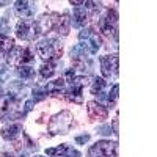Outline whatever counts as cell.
<instances>
[{"label":"cell","mask_w":157,"mask_h":157,"mask_svg":"<svg viewBox=\"0 0 157 157\" xmlns=\"http://www.w3.org/2000/svg\"><path fill=\"white\" fill-rule=\"evenodd\" d=\"M46 96H47V93L44 91V88H39V86H36L35 90H33V102H39V101H43V99H46Z\"/></svg>","instance_id":"cell-25"},{"label":"cell","mask_w":157,"mask_h":157,"mask_svg":"<svg viewBox=\"0 0 157 157\" xmlns=\"http://www.w3.org/2000/svg\"><path fill=\"white\" fill-rule=\"evenodd\" d=\"M118 130H120V129H118V113H116L115 115V120H113V134L118 135Z\"/></svg>","instance_id":"cell-32"},{"label":"cell","mask_w":157,"mask_h":157,"mask_svg":"<svg viewBox=\"0 0 157 157\" xmlns=\"http://www.w3.org/2000/svg\"><path fill=\"white\" fill-rule=\"evenodd\" d=\"M118 68H120V58H118L116 54L101 57V71H102V75L105 78L116 77L118 75Z\"/></svg>","instance_id":"cell-10"},{"label":"cell","mask_w":157,"mask_h":157,"mask_svg":"<svg viewBox=\"0 0 157 157\" xmlns=\"http://www.w3.org/2000/svg\"><path fill=\"white\" fill-rule=\"evenodd\" d=\"M118 154V143L101 140L96 141L93 146L88 149V157H116Z\"/></svg>","instance_id":"cell-3"},{"label":"cell","mask_w":157,"mask_h":157,"mask_svg":"<svg viewBox=\"0 0 157 157\" xmlns=\"http://www.w3.org/2000/svg\"><path fill=\"white\" fill-rule=\"evenodd\" d=\"M35 55L30 47H13L6 54V61L13 66H22L25 63L33 61Z\"/></svg>","instance_id":"cell-5"},{"label":"cell","mask_w":157,"mask_h":157,"mask_svg":"<svg viewBox=\"0 0 157 157\" xmlns=\"http://www.w3.org/2000/svg\"><path fill=\"white\" fill-rule=\"evenodd\" d=\"M17 74L22 77V78H32L35 75V69L32 66H25V64H22V66H17Z\"/></svg>","instance_id":"cell-24"},{"label":"cell","mask_w":157,"mask_h":157,"mask_svg":"<svg viewBox=\"0 0 157 157\" xmlns=\"http://www.w3.org/2000/svg\"><path fill=\"white\" fill-rule=\"evenodd\" d=\"M0 98H2V88H0Z\"/></svg>","instance_id":"cell-36"},{"label":"cell","mask_w":157,"mask_h":157,"mask_svg":"<svg viewBox=\"0 0 157 157\" xmlns=\"http://www.w3.org/2000/svg\"><path fill=\"white\" fill-rule=\"evenodd\" d=\"M36 52L43 60L58 61L63 55V44L57 38H47L36 44Z\"/></svg>","instance_id":"cell-1"},{"label":"cell","mask_w":157,"mask_h":157,"mask_svg":"<svg viewBox=\"0 0 157 157\" xmlns=\"http://www.w3.org/2000/svg\"><path fill=\"white\" fill-rule=\"evenodd\" d=\"M8 32H10V24H8V21L5 17H2L0 19V35H5Z\"/></svg>","instance_id":"cell-27"},{"label":"cell","mask_w":157,"mask_h":157,"mask_svg":"<svg viewBox=\"0 0 157 157\" xmlns=\"http://www.w3.org/2000/svg\"><path fill=\"white\" fill-rule=\"evenodd\" d=\"M35 11H36V5L33 3V2H16L14 3V13L19 16V17H22V19H29V17H32L33 14H35Z\"/></svg>","instance_id":"cell-16"},{"label":"cell","mask_w":157,"mask_h":157,"mask_svg":"<svg viewBox=\"0 0 157 157\" xmlns=\"http://www.w3.org/2000/svg\"><path fill=\"white\" fill-rule=\"evenodd\" d=\"M86 105H88L86 107L88 116L91 118V120H94V121H104V120H107L109 110H107V107H104L102 104H99L96 101H90Z\"/></svg>","instance_id":"cell-12"},{"label":"cell","mask_w":157,"mask_h":157,"mask_svg":"<svg viewBox=\"0 0 157 157\" xmlns=\"http://www.w3.org/2000/svg\"><path fill=\"white\" fill-rule=\"evenodd\" d=\"M68 151H69V148L66 145H60L57 148H47L46 149V154L50 155V157H64V155L68 154Z\"/></svg>","instance_id":"cell-22"},{"label":"cell","mask_w":157,"mask_h":157,"mask_svg":"<svg viewBox=\"0 0 157 157\" xmlns=\"http://www.w3.org/2000/svg\"><path fill=\"white\" fill-rule=\"evenodd\" d=\"M57 71V61H47L39 68V74L43 78H50Z\"/></svg>","instance_id":"cell-20"},{"label":"cell","mask_w":157,"mask_h":157,"mask_svg":"<svg viewBox=\"0 0 157 157\" xmlns=\"http://www.w3.org/2000/svg\"><path fill=\"white\" fill-rule=\"evenodd\" d=\"M21 132H22V126L21 124H10V126H5L2 129V138L6 140V141L14 140Z\"/></svg>","instance_id":"cell-17"},{"label":"cell","mask_w":157,"mask_h":157,"mask_svg":"<svg viewBox=\"0 0 157 157\" xmlns=\"http://www.w3.org/2000/svg\"><path fill=\"white\" fill-rule=\"evenodd\" d=\"M0 5H3V2H0Z\"/></svg>","instance_id":"cell-38"},{"label":"cell","mask_w":157,"mask_h":157,"mask_svg":"<svg viewBox=\"0 0 157 157\" xmlns=\"http://www.w3.org/2000/svg\"><path fill=\"white\" fill-rule=\"evenodd\" d=\"M99 134H104V135H110L112 134V129L109 126H102L99 127Z\"/></svg>","instance_id":"cell-29"},{"label":"cell","mask_w":157,"mask_h":157,"mask_svg":"<svg viewBox=\"0 0 157 157\" xmlns=\"http://www.w3.org/2000/svg\"><path fill=\"white\" fill-rule=\"evenodd\" d=\"M88 141H90V135L88 134L75 137V143H77V145H85V143H88Z\"/></svg>","instance_id":"cell-28"},{"label":"cell","mask_w":157,"mask_h":157,"mask_svg":"<svg viewBox=\"0 0 157 157\" xmlns=\"http://www.w3.org/2000/svg\"><path fill=\"white\" fill-rule=\"evenodd\" d=\"M64 77H66V80L71 83V82H72V78L75 77V75H74V69H68V71H66V75H64Z\"/></svg>","instance_id":"cell-30"},{"label":"cell","mask_w":157,"mask_h":157,"mask_svg":"<svg viewBox=\"0 0 157 157\" xmlns=\"http://www.w3.org/2000/svg\"><path fill=\"white\" fill-rule=\"evenodd\" d=\"M71 126H72V113L68 110H63L50 118L47 129L52 135H57V134H68Z\"/></svg>","instance_id":"cell-2"},{"label":"cell","mask_w":157,"mask_h":157,"mask_svg":"<svg viewBox=\"0 0 157 157\" xmlns=\"http://www.w3.org/2000/svg\"><path fill=\"white\" fill-rule=\"evenodd\" d=\"M14 47V39L6 36V35H0V52H8Z\"/></svg>","instance_id":"cell-23"},{"label":"cell","mask_w":157,"mask_h":157,"mask_svg":"<svg viewBox=\"0 0 157 157\" xmlns=\"http://www.w3.org/2000/svg\"><path fill=\"white\" fill-rule=\"evenodd\" d=\"M5 78H6V69L0 66V80H5Z\"/></svg>","instance_id":"cell-33"},{"label":"cell","mask_w":157,"mask_h":157,"mask_svg":"<svg viewBox=\"0 0 157 157\" xmlns=\"http://www.w3.org/2000/svg\"><path fill=\"white\" fill-rule=\"evenodd\" d=\"M88 83V78L86 77H74L69 90L66 91V99L75 104H82L83 102V96H82V91L83 86Z\"/></svg>","instance_id":"cell-8"},{"label":"cell","mask_w":157,"mask_h":157,"mask_svg":"<svg viewBox=\"0 0 157 157\" xmlns=\"http://www.w3.org/2000/svg\"><path fill=\"white\" fill-rule=\"evenodd\" d=\"M93 16L90 13V10L85 6V3L82 5V6H77L75 10H74V16H72V25L74 27H77V29H80V27H83V25L90 21V17Z\"/></svg>","instance_id":"cell-15"},{"label":"cell","mask_w":157,"mask_h":157,"mask_svg":"<svg viewBox=\"0 0 157 157\" xmlns=\"http://www.w3.org/2000/svg\"><path fill=\"white\" fill-rule=\"evenodd\" d=\"M69 3H71V5H74V6H82L85 2H83V0H71Z\"/></svg>","instance_id":"cell-34"},{"label":"cell","mask_w":157,"mask_h":157,"mask_svg":"<svg viewBox=\"0 0 157 157\" xmlns=\"http://www.w3.org/2000/svg\"><path fill=\"white\" fill-rule=\"evenodd\" d=\"M54 19H55V13H49V14H43L39 16V19L35 21V25H36V32L38 35H46L49 32L54 30Z\"/></svg>","instance_id":"cell-13"},{"label":"cell","mask_w":157,"mask_h":157,"mask_svg":"<svg viewBox=\"0 0 157 157\" xmlns=\"http://www.w3.org/2000/svg\"><path fill=\"white\" fill-rule=\"evenodd\" d=\"M16 35L19 39H24V41H35V39L39 36L36 32V25L35 21H21L16 25Z\"/></svg>","instance_id":"cell-11"},{"label":"cell","mask_w":157,"mask_h":157,"mask_svg":"<svg viewBox=\"0 0 157 157\" xmlns=\"http://www.w3.org/2000/svg\"><path fill=\"white\" fill-rule=\"evenodd\" d=\"M22 107L19 99H6L0 109V121H8L11 118H22Z\"/></svg>","instance_id":"cell-9"},{"label":"cell","mask_w":157,"mask_h":157,"mask_svg":"<svg viewBox=\"0 0 157 157\" xmlns=\"http://www.w3.org/2000/svg\"><path fill=\"white\" fill-rule=\"evenodd\" d=\"M99 29L107 38H115L118 41V13L115 10H109L104 14L99 21Z\"/></svg>","instance_id":"cell-4"},{"label":"cell","mask_w":157,"mask_h":157,"mask_svg":"<svg viewBox=\"0 0 157 157\" xmlns=\"http://www.w3.org/2000/svg\"><path fill=\"white\" fill-rule=\"evenodd\" d=\"M24 90V83L22 82H11L8 85V99H17V96L22 93Z\"/></svg>","instance_id":"cell-21"},{"label":"cell","mask_w":157,"mask_h":157,"mask_svg":"<svg viewBox=\"0 0 157 157\" xmlns=\"http://www.w3.org/2000/svg\"><path fill=\"white\" fill-rule=\"evenodd\" d=\"M90 54L80 46L77 44L72 47L71 50V60H72V64L77 68V69H82V71H90L91 66H93V63H91V58L88 57Z\"/></svg>","instance_id":"cell-7"},{"label":"cell","mask_w":157,"mask_h":157,"mask_svg":"<svg viewBox=\"0 0 157 157\" xmlns=\"http://www.w3.org/2000/svg\"><path fill=\"white\" fill-rule=\"evenodd\" d=\"M104 88H105V82H104V78L96 77L90 90H91V94H96V96L99 94V98L105 99V93H104Z\"/></svg>","instance_id":"cell-19"},{"label":"cell","mask_w":157,"mask_h":157,"mask_svg":"<svg viewBox=\"0 0 157 157\" xmlns=\"http://www.w3.org/2000/svg\"><path fill=\"white\" fill-rule=\"evenodd\" d=\"M78 39H80L78 44H80L90 55H94L101 47V38L93 30H82L78 33Z\"/></svg>","instance_id":"cell-6"},{"label":"cell","mask_w":157,"mask_h":157,"mask_svg":"<svg viewBox=\"0 0 157 157\" xmlns=\"http://www.w3.org/2000/svg\"><path fill=\"white\" fill-rule=\"evenodd\" d=\"M35 157H43V155H35Z\"/></svg>","instance_id":"cell-37"},{"label":"cell","mask_w":157,"mask_h":157,"mask_svg":"<svg viewBox=\"0 0 157 157\" xmlns=\"http://www.w3.org/2000/svg\"><path fill=\"white\" fill-rule=\"evenodd\" d=\"M118 93H120V85H113L112 86V91H110V96L107 98L110 105H113V104L118 101Z\"/></svg>","instance_id":"cell-26"},{"label":"cell","mask_w":157,"mask_h":157,"mask_svg":"<svg viewBox=\"0 0 157 157\" xmlns=\"http://www.w3.org/2000/svg\"><path fill=\"white\" fill-rule=\"evenodd\" d=\"M64 88V78H57V80H52L44 86V91L50 96H57L58 93H61Z\"/></svg>","instance_id":"cell-18"},{"label":"cell","mask_w":157,"mask_h":157,"mask_svg":"<svg viewBox=\"0 0 157 157\" xmlns=\"http://www.w3.org/2000/svg\"><path fill=\"white\" fill-rule=\"evenodd\" d=\"M0 157H14V155H11V154H6V152H3V154H0ZM19 157H25V155H19Z\"/></svg>","instance_id":"cell-35"},{"label":"cell","mask_w":157,"mask_h":157,"mask_svg":"<svg viewBox=\"0 0 157 157\" xmlns=\"http://www.w3.org/2000/svg\"><path fill=\"white\" fill-rule=\"evenodd\" d=\"M64 157H80V152L75 151V149H69L68 151V155H64Z\"/></svg>","instance_id":"cell-31"},{"label":"cell","mask_w":157,"mask_h":157,"mask_svg":"<svg viewBox=\"0 0 157 157\" xmlns=\"http://www.w3.org/2000/svg\"><path fill=\"white\" fill-rule=\"evenodd\" d=\"M71 29V16L68 13L58 14L55 13V19H54V30L60 35H68Z\"/></svg>","instance_id":"cell-14"}]
</instances>
